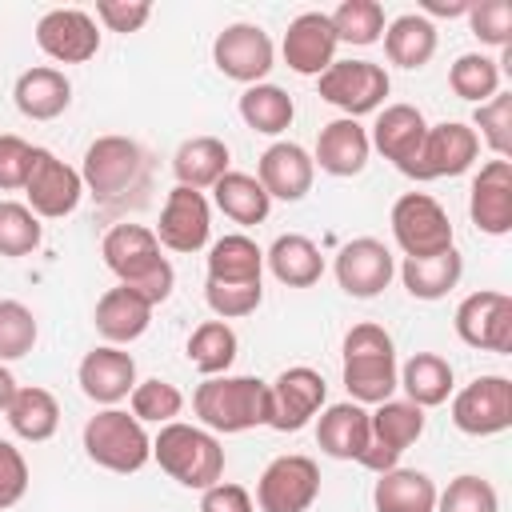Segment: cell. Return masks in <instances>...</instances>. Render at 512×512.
Instances as JSON below:
<instances>
[{
  "label": "cell",
  "mask_w": 512,
  "mask_h": 512,
  "mask_svg": "<svg viewBox=\"0 0 512 512\" xmlns=\"http://www.w3.org/2000/svg\"><path fill=\"white\" fill-rule=\"evenodd\" d=\"M200 512H256V508H252L248 488L228 484V480H216L212 488L200 492Z\"/></svg>",
  "instance_id": "obj_52"
},
{
  "label": "cell",
  "mask_w": 512,
  "mask_h": 512,
  "mask_svg": "<svg viewBox=\"0 0 512 512\" xmlns=\"http://www.w3.org/2000/svg\"><path fill=\"white\" fill-rule=\"evenodd\" d=\"M456 336L468 348H484V352H512V296L496 292V288H480L472 296H464L456 304Z\"/></svg>",
  "instance_id": "obj_11"
},
{
  "label": "cell",
  "mask_w": 512,
  "mask_h": 512,
  "mask_svg": "<svg viewBox=\"0 0 512 512\" xmlns=\"http://www.w3.org/2000/svg\"><path fill=\"white\" fill-rule=\"evenodd\" d=\"M372 156V144H368V128L360 120H328L316 136V152H312V164H320V172L328 176H356L364 172Z\"/></svg>",
  "instance_id": "obj_25"
},
{
  "label": "cell",
  "mask_w": 512,
  "mask_h": 512,
  "mask_svg": "<svg viewBox=\"0 0 512 512\" xmlns=\"http://www.w3.org/2000/svg\"><path fill=\"white\" fill-rule=\"evenodd\" d=\"M296 104L280 84H248L240 92V120L260 132V136H280L284 128H292Z\"/></svg>",
  "instance_id": "obj_38"
},
{
  "label": "cell",
  "mask_w": 512,
  "mask_h": 512,
  "mask_svg": "<svg viewBox=\"0 0 512 512\" xmlns=\"http://www.w3.org/2000/svg\"><path fill=\"white\" fill-rule=\"evenodd\" d=\"M204 300L216 312V320H240V316L260 308L264 284L260 280L256 284H216V280H204Z\"/></svg>",
  "instance_id": "obj_47"
},
{
  "label": "cell",
  "mask_w": 512,
  "mask_h": 512,
  "mask_svg": "<svg viewBox=\"0 0 512 512\" xmlns=\"http://www.w3.org/2000/svg\"><path fill=\"white\" fill-rule=\"evenodd\" d=\"M272 60H276V48L260 24L236 20L212 40V64L236 84H264V76L272 72Z\"/></svg>",
  "instance_id": "obj_16"
},
{
  "label": "cell",
  "mask_w": 512,
  "mask_h": 512,
  "mask_svg": "<svg viewBox=\"0 0 512 512\" xmlns=\"http://www.w3.org/2000/svg\"><path fill=\"white\" fill-rule=\"evenodd\" d=\"M140 172H144V152L128 136H96L84 148L80 180H84V192H92L96 200H116L140 180Z\"/></svg>",
  "instance_id": "obj_9"
},
{
  "label": "cell",
  "mask_w": 512,
  "mask_h": 512,
  "mask_svg": "<svg viewBox=\"0 0 512 512\" xmlns=\"http://www.w3.org/2000/svg\"><path fill=\"white\" fill-rule=\"evenodd\" d=\"M212 200H216V208L232 220V224H240V228H256V224H264L268 220V212H272V200H268V192L260 188V180L252 176V172H224L216 184H212Z\"/></svg>",
  "instance_id": "obj_33"
},
{
  "label": "cell",
  "mask_w": 512,
  "mask_h": 512,
  "mask_svg": "<svg viewBox=\"0 0 512 512\" xmlns=\"http://www.w3.org/2000/svg\"><path fill=\"white\" fill-rule=\"evenodd\" d=\"M316 88H320V100H328L332 108H340L348 120L356 116H368V112H380L392 80L380 64L372 60H332L320 76H316Z\"/></svg>",
  "instance_id": "obj_7"
},
{
  "label": "cell",
  "mask_w": 512,
  "mask_h": 512,
  "mask_svg": "<svg viewBox=\"0 0 512 512\" xmlns=\"http://www.w3.org/2000/svg\"><path fill=\"white\" fill-rule=\"evenodd\" d=\"M152 460L176 484L196 488V492L224 480V448H220L216 432H208L200 424H184V420L164 424L152 440Z\"/></svg>",
  "instance_id": "obj_4"
},
{
  "label": "cell",
  "mask_w": 512,
  "mask_h": 512,
  "mask_svg": "<svg viewBox=\"0 0 512 512\" xmlns=\"http://www.w3.org/2000/svg\"><path fill=\"white\" fill-rule=\"evenodd\" d=\"M80 440H84V452L96 468H108L120 476L140 472L152 460V436L124 408H100L96 416H88Z\"/></svg>",
  "instance_id": "obj_5"
},
{
  "label": "cell",
  "mask_w": 512,
  "mask_h": 512,
  "mask_svg": "<svg viewBox=\"0 0 512 512\" xmlns=\"http://www.w3.org/2000/svg\"><path fill=\"white\" fill-rule=\"evenodd\" d=\"M344 388L356 404H384L400 388V364H396V344L392 336L364 320L352 324L344 336Z\"/></svg>",
  "instance_id": "obj_3"
},
{
  "label": "cell",
  "mask_w": 512,
  "mask_h": 512,
  "mask_svg": "<svg viewBox=\"0 0 512 512\" xmlns=\"http://www.w3.org/2000/svg\"><path fill=\"white\" fill-rule=\"evenodd\" d=\"M236 348H240V340L228 320H204L188 336V360L204 376H224L236 360Z\"/></svg>",
  "instance_id": "obj_39"
},
{
  "label": "cell",
  "mask_w": 512,
  "mask_h": 512,
  "mask_svg": "<svg viewBox=\"0 0 512 512\" xmlns=\"http://www.w3.org/2000/svg\"><path fill=\"white\" fill-rule=\"evenodd\" d=\"M32 156L36 148L16 136V132H0V192H16L24 188L28 172H32Z\"/></svg>",
  "instance_id": "obj_49"
},
{
  "label": "cell",
  "mask_w": 512,
  "mask_h": 512,
  "mask_svg": "<svg viewBox=\"0 0 512 512\" xmlns=\"http://www.w3.org/2000/svg\"><path fill=\"white\" fill-rule=\"evenodd\" d=\"M192 412L208 432H248L268 424V380L260 376H204L192 392Z\"/></svg>",
  "instance_id": "obj_2"
},
{
  "label": "cell",
  "mask_w": 512,
  "mask_h": 512,
  "mask_svg": "<svg viewBox=\"0 0 512 512\" xmlns=\"http://www.w3.org/2000/svg\"><path fill=\"white\" fill-rule=\"evenodd\" d=\"M316 496H320V468L312 456H300V452L276 456L256 480L260 512H308Z\"/></svg>",
  "instance_id": "obj_10"
},
{
  "label": "cell",
  "mask_w": 512,
  "mask_h": 512,
  "mask_svg": "<svg viewBox=\"0 0 512 512\" xmlns=\"http://www.w3.org/2000/svg\"><path fill=\"white\" fill-rule=\"evenodd\" d=\"M28 492V460L12 440H0V512L20 504Z\"/></svg>",
  "instance_id": "obj_50"
},
{
  "label": "cell",
  "mask_w": 512,
  "mask_h": 512,
  "mask_svg": "<svg viewBox=\"0 0 512 512\" xmlns=\"http://www.w3.org/2000/svg\"><path fill=\"white\" fill-rule=\"evenodd\" d=\"M152 16L148 0H96V20L108 32H140Z\"/></svg>",
  "instance_id": "obj_51"
},
{
  "label": "cell",
  "mask_w": 512,
  "mask_h": 512,
  "mask_svg": "<svg viewBox=\"0 0 512 512\" xmlns=\"http://www.w3.org/2000/svg\"><path fill=\"white\" fill-rule=\"evenodd\" d=\"M16 388H20V384H16V376H12V372L0 364V412H8V404H12Z\"/></svg>",
  "instance_id": "obj_54"
},
{
  "label": "cell",
  "mask_w": 512,
  "mask_h": 512,
  "mask_svg": "<svg viewBox=\"0 0 512 512\" xmlns=\"http://www.w3.org/2000/svg\"><path fill=\"white\" fill-rule=\"evenodd\" d=\"M76 380H80V392L88 400H96L104 408H116L136 388V360H132V352H124L116 344H96L80 360Z\"/></svg>",
  "instance_id": "obj_22"
},
{
  "label": "cell",
  "mask_w": 512,
  "mask_h": 512,
  "mask_svg": "<svg viewBox=\"0 0 512 512\" xmlns=\"http://www.w3.org/2000/svg\"><path fill=\"white\" fill-rule=\"evenodd\" d=\"M460 276H464V256L456 252V244L436 256H404L400 264V280L416 300H444L460 284Z\"/></svg>",
  "instance_id": "obj_29"
},
{
  "label": "cell",
  "mask_w": 512,
  "mask_h": 512,
  "mask_svg": "<svg viewBox=\"0 0 512 512\" xmlns=\"http://www.w3.org/2000/svg\"><path fill=\"white\" fill-rule=\"evenodd\" d=\"M12 100L28 120H56L72 104V80L52 64H36L16 76Z\"/></svg>",
  "instance_id": "obj_27"
},
{
  "label": "cell",
  "mask_w": 512,
  "mask_h": 512,
  "mask_svg": "<svg viewBox=\"0 0 512 512\" xmlns=\"http://www.w3.org/2000/svg\"><path fill=\"white\" fill-rule=\"evenodd\" d=\"M432 512H500V496L484 476H456L448 480L444 492H436V508Z\"/></svg>",
  "instance_id": "obj_46"
},
{
  "label": "cell",
  "mask_w": 512,
  "mask_h": 512,
  "mask_svg": "<svg viewBox=\"0 0 512 512\" xmlns=\"http://www.w3.org/2000/svg\"><path fill=\"white\" fill-rule=\"evenodd\" d=\"M332 272H336V284H340L348 296L372 300V296H380V292L392 284L396 260H392V252H388L384 240H376V236H356V240H348V244L336 252Z\"/></svg>",
  "instance_id": "obj_18"
},
{
  "label": "cell",
  "mask_w": 512,
  "mask_h": 512,
  "mask_svg": "<svg viewBox=\"0 0 512 512\" xmlns=\"http://www.w3.org/2000/svg\"><path fill=\"white\" fill-rule=\"evenodd\" d=\"M264 264H268V272H272L280 284H288V288H312V284L324 276V256H320V248H316L308 236H300V232L276 236L272 248L264 252Z\"/></svg>",
  "instance_id": "obj_30"
},
{
  "label": "cell",
  "mask_w": 512,
  "mask_h": 512,
  "mask_svg": "<svg viewBox=\"0 0 512 512\" xmlns=\"http://www.w3.org/2000/svg\"><path fill=\"white\" fill-rule=\"evenodd\" d=\"M100 256L108 264V272L132 288L140 300H148L152 308L164 304L176 288V268L168 264V256H160V240L148 224H116L104 232L100 240Z\"/></svg>",
  "instance_id": "obj_1"
},
{
  "label": "cell",
  "mask_w": 512,
  "mask_h": 512,
  "mask_svg": "<svg viewBox=\"0 0 512 512\" xmlns=\"http://www.w3.org/2000/svg\"><path fill=\"white\" fill-rule=\"evenodd\" d=\"M316 444L332 460H360L368 444V408L356 400L328 404L316 420Z\"/></svg>",
  "instance_id": "obj_28"
},
{
  "label": "cell",
  "mask_w": 512,
  "mask_h": 512,
  "mask_svg": "<svg viewBox=\"0 0 512 512\" xmlns=\"http://www.w3.org/2000/svg\"><path fill=\"white\" fill-rule=\"evenodd\" d=\"M468 8H472V0H424V12L420 16L424 20L428 16H448L452 20V16H468Z\"/></svg>",
  "instance_id": "obj_53"
},
{
  "label": "cell",
  "mask_w": 512,
  "mask_h": 512,
  "mask_svg": "<svg viewBox=\"0 0 512 512\" xmlns=\"http://www.w3.org/2000/svg\"><path fill=\"white\" fill-rule=\"evenodd\" d=\"M468 28L480 44L508 48L512 44V4L508 0H476L468 8Z\"/></svg>",
  "instance_id": "obj_48"
},
{
  "label": "cell",
  "mask_w": 512,
  "mask_h": 512,
  "mask_svg": "<svg viewBox=\"0 0 512 512\" xmlns=\"http://www.w3.org/2000/svg\"><path fill=\"white\" fill-rule=\"evenodd\" d=\"M328 400V384L316 368L296 364L284 368L272 384H268V428L276 432H300Z\"/></svg>",
  "instance_id": "obj_14"
},
{
  "label": "cell",
  "mask_w": 512,
  "mask_h": 512,
  "mask_svg": "<svg viewBox=\"0 0 512 512\" xmlns=\"http://www.w3.org/2000/svg\"><path fill=\"white\" fill-rule=\"evenodd\" d=\"M400 388H404V400H412L416 408H436L452 396L456 388V376H452V364L436 352H412L400 368Z\"/></svg>",
  "instance_id": "obj_35"
},
{
  "label": "cell",
  "mask_w": 512,
  "mask_h": 512,
  "mask_svg": "<svg viewBox=\"0 0 512 512\" xmlns=\"http://www.w3.org/2000/svg\"><path fill=\"white\" fill-rule=\"evenodd\" d=\"M128 404H132V416L140 424H172L180 412H184V392L172 384V380H136V388L128 392Z\"/></svg>",
  "instance_id": "obj_42"
},
{
  "label": "cell",
  "mask_w": 512,
  "mask_h": 512,
  "mask_svg": "<svg viewBox=\"0 0 512 512\" xmlns=\"http://www.w3.org/2000/svg\"><path fill=\"white\" fill-rule=\"evenodd\" d=\"M92 324H96V332L104 336V344H116V348H120V344H132V340H140V336L148 332V324H152V304L140 300L132 288L116 284V288H108V292L96 300Z\"/></svg>",
  "instance_id": "obj_26"
},
{
  "label": "cell",
  "mask_w": 512,
  "mask_h": 512,
  "mask_svg": "<svg viewBox=\"0 0 512 512\" xmlns=\"http://www.w3.org/2000/svg\"><path fill=\"white\" fill-rule=\"evenodd\" d=\"M472 132H476V140H484L496 152V160H508V152H512V96L496 92L492 100L476 104Z\"/></svg>",
  "instance_id": "obj_44"
},
{
  "label": "cell",
  "mask_w": 512,
  "mask_h": 512,
  "mask_svg": "<svg viewBox=\"0 0 512 512\" xmlns=\"http://www.w3.org/2000/svg\"><path fill=\"white\" fill-rule=\"evenodd\" d=\"M228 164H232V152H228V144H224L220 136H192V140H184V144L176 148V156H172L176 184L196 188V192L212 188V184L228 172Z\"/></svg>",
  "instance_id": "obj_32"
},
{
  "label": "cell",
  "mask_w": 512,
  "mask_h": 512,
  "mask_svg": "<svg viewBox=\"0 0 512 512\" xmlns=\"http://www.w3.org/2000/svg\"><path fill=\"white\" fill-rule=\"evenodd\" d=\"M480 156V140L472 132V124L464 120H444V124H428L424 144L408 168L412 180H444V176H460L476 164Z\"/></svg>",
  "instance_id": "obj_12"
},
{
  "label": "cell",
  "mask_w": 512,
  "mask_h": 512,
  "mask_svg": "<svg viewBox=\"0 0 512 512\" xmlns=\"http://www.w3.org/2000/svg\"><path fill=\"white\" fill-rule=\"evenodd\" d=\"M24 196H28V208L40 216V220H64L76 212L80 196H84V180H80V168L64 164L56 152L48 148H36L32 156V172L24 180Z\"/></svg>",
  "instance_id": "obj_13"
},
{
  "label": "cell",
  "mask_w": 512,
  "mask_h": 512,
  "mask_svg": "<svg viewBox=\"0 0 512 512\" xmlns=\"http://www.w3.org/2000/svg\"><path fill=\"white\" fill-rule=\"evenodd\" d=\"M468 216L484 236L512 232V160H488L472 176Z\"/></svg>",
  "instance_id": "obj_21"
},
{
  "label": "cell",
  "mask_w": 512,
  "mask_h": 512,
  "mask_svg": "<svg viewBox=\"0 0 512 512\" xmlns=\"http://www.w3.org/2000/svg\"><path fill=\"white\" fill-rule=\"evenodd\" d=\"M152 232H156L160 248H168V252H200L208 244V232H212V208H208L204 192L176 184L168 192Z\"/></svg>",
  "instance_id": "obj_19"
},
{
  "label": "cell",
  "mask_w": 512,
  "mask_h": 512,
  "mask_svg": "<svg viewBox=\"0 0 512 512\" xmlns=\"http://www.w3.org/2000/svg\"><path fill=\"white\" fill-rule=\"evenodd\" d=\"M388 224H392V240L400 244L404 256H436V252H444V248L456 244L452 240L448 212L428 192H404L392 204Z\"/></svg>",
  "instance_id": "obj_8"
},
{
  "label": "cell",
  "mask_w": 512,
  "mask_h": 512,
  "mask_svg": "<svg viewBox=\"0 0 512 512\" xmlns=\"http://www.w3.org/2000/svg\"><path fill=\"white\" fill-rule=\"evenodd\" d=\"M36 48L56 64H84L100 52L96 16L84 8H52L36 20Z\"/></svg>",
  "instance_id": "obj_17"
},
{
  "label": "cell",
  "mask_w": 512,
  "mask_h": 512,
  "mask_svg": "<svg viewBox=\"0 0 512 512\" xmlns=\"http://www.w3.org/2000/svg\"><path fill=\"white\" fill-rule=\"evenodd\" d=\"M280 52L296 76H320L336 60V32L328 12H300L296 20H288Z\"/></svg>",
  "instance_id": "obj_23"
},
{
  "label": "cell",
  "mask_w": 512,
  "mask_h": 512,
  "mask_svg": "<svg viewBox=\"0 0 512 512\" xmlns=\"http://www.w3.org/2000/svg\"><path fill=\"white\" fill-rule=\"evenodd\" d=\"M448 88L460 100L484 104V100H492L500 92V64L492 56H484V52H464L448 68Z\"/></svg>",
  "instance_id": "obj_40"
},
{
  "label": "cell",
  "mask_w": 512,
  "mask_h": 512,
  "mask_svg": "<svg viewBox=\"0 0 512 512\" xmlns=\"http://www.w3.org/2000/svg\"><path fill=\"white\" fill-rule=\"evenodd\" d=\"M424 436V408H416L412 400H384L376 404V412H368V444L360 452L356 464H364L368 472H388L400 464V456Z\"/></svg>",
  "instance_id": "obj_6"
},
{
  "label": "cell",
  "mask_w": 512,
  "mask_h": 512,
  "mask_svg": "<svg viewBox=\"0 0 512 512\" xmlns=\"http://www.w3.org/2000/svg\"><path fill=\"white\" fill-rule=\"evenodd\" d=\"M264 276V252L252 236L228 232L208 248V280L216 284H256Z\"/></svg>",
  "instance_id": "obj_34"
},
{
  "label": "cell",
  "mask_w": 512,
  "mask_h": 512,
  "mask_svg": "<svg viewBox=\"0 0 512 512\" xmlns=\"http://www.w3.org/2000/svg\"><path fill=\"white\" fill-rule=\"evenodd\" d=\"M384 56L396 68H424L436 56V24L420 12H404L384 24Z\"/></svg>",
  "instance_id": "obj_37"
},
{
  "label": "cell",
  "mask_w": 512,
  "mask_h": 512,
  "mask_svg": "<svg viewBox=\"0 0 512 512\" xmlns=\"http://www.w3.org/2000/svg\"><path fill=\"white\" fill-rule=\"evenodd\" d=\"M36 336L40 328H36L32 308L20 300H0V364L28 356L36 348Z\"/></svg>",
  "instance_id": "obj_45"
},
{
  "label": "cell",
  "mask_w": 512,
  "mask_h": 512,
  "mask_svg": "<svg viewBox=\"0 0 512 512\" xmlns=\"http://www.w3.org/2000/svg\"><path fill=\"white\" fill-rule=\"evenodd\" d=\"M256 180L260 188L268 192V200H304L312 192V180H316V164H312V152L292 144V140H276L260 152V164H256Z\"/></svg>",
  "instance_id": "obj_20"
},
{
  "label": "cell",
  "mask_w": 512,
  "mask_h": 512,
  "mask_svg": "<svg viewBox=\"0 0 512 512\" xmlns=\"http://www.w3.org/2000/svg\"><path fill=\"white\" fill-rule=\"evenodd\" d=\"M424 132H428V120H424L420 108H412V104H388V108L376 112V124L368 132V144L408 176V168H412V160H416V152L424 144Z\"/></svg>",
  "instance_id": "obj_24"
},
{
  "label": "cell",
  "mask_w": 512,
  "mask_h": 512,
  "mask_svg": "<svg viewBox=\"0 0 512 512\" xmlns=\"http://www.w3.org/2000/svg\"><path fill=\"white\" fill-rule=\"evenodd\" d=\"M40 216L20 200H0V256H28L40 248Z\"/></svg>",
  "instance_id": "obj_43"
},
{
  "label": "cell",
  "mask_w": 512,
  "mask_h": 512,
  "mask_svg": "<svg viewBox=\"0 0 512 512\" xmlns=\"http://www.w3.org/2000/svg\"><path fill=\"white\" fill-rule=\"evenodd\" d=\"M336 44H356L368 48L384 36V8L376 0H344L336 12H328Z\"/></svg>",
  "instance_id": "obj_41"
},
{
  "label": "cell",
  "mask_w": 512,
  "mask_h": 512,
  "mask_svg": "<svg viewBox=\"0 0 512 512\" xmlns=\"http://www.w3.org/2000/svg\"><path fill=\"white\" fill-rule=\"evenodd\" d=\"M452 424L464 436H496L512 428V380L476 376L452 396Z\"/></svg>",
  "instance_id": "obj_15"
},
{
  "label": "cell",
  "mask_w": 512,
  "mask_h": 512,
  "mask_svg": "<svg viewBox=\"0 0 512 512\" xmlns=\"http://www.w3.org/2000/svg\"><path fill=\"white\" fill-rule=\"evenodd\" d=\"M372 508L376 512H432L436 508V484L420 468H388L380 472L372 488Z\"/></svg>",
  "instance_id": "obj_31"
},
{
  "label": "cell",
  "mask_w": 512,
  "mask_h": 512,
  "mask_svg": "<svg viewBox=\"0 0 512 512\" xmlns=\"http://www.w3.org/2000/svg\"><path fill=\"white\" fill-rule=\"evenodd\" d=\"M4 416H8V428L20 440H28V444H44L60 428V404H56V396L48 388H36V384L16 388V396H12V404H8Z\"/></svg>",
  "instance_id": "obj_36"
}]
</instances>
